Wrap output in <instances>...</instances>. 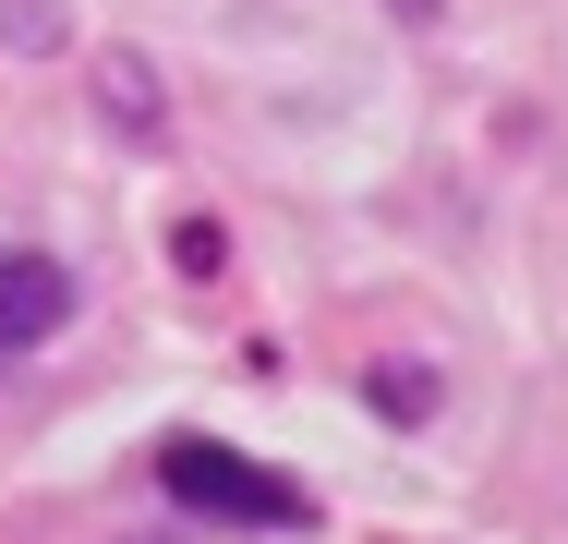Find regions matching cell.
I'll return each instance as SVG.
<instances>
[{
  "label": "cell",
  "instance_id": "277c9868",
  "mask_svg": "<svg viewBox=\"0 0 568 544\" xmlns=\"http://www.w3.org/2000/svg\"><path fill=\"white\" fill-rule=\"evenodd\" d=\"M61 37H73L61 0H0V61H61Z\"/></svg>",
  "mask_w": 568,
  "mask_h": 544
},
{
  "label": "cell",
  "instance_id": "7a4b0ae2",
  "mask_svg": "<svg viewBox=\"0 0 568 544\" xmlns=\"http://www.w3.org/2000/svg\"><path fill=\"white\" fill-rule=\"evenodd\" d=\"M73 326V266L61 254H0V351H37V339H61Z\"/></svg>",
  "mask_w": 568,
  "mask_h": 544
},
{
  "label": "cell",
  "instance_id": "5b68a950",
  "mask_svg": "<svg viewBox=\"0 0 568 544\" xmlns=\"http://www.w3.org/2000/svg\"><path fill=\"white\" fill-rule=\"evenodd\" d=\"M363 400H375L387 424H424V412H436V363H375V375H363Z\"/></svg>",
  "mask_w": 568,
  "mask_h": 544
},
{
  "label": "cell",
  "instance_id": "6da1fadb",
  "mask_svg": "<svg viewBox=\"0 0 568 544\" xmlns=\"http://www.w3.org/2000/svg\"><path fill=\"white\" fill-rule=\"evenodd\" d=\"M158 484H170L182 508H206V521H266V533H303V521H315V496H303L291 472L242 460L219 435H158Z\"/></svg>",
  "mask_w": 568,
  "mask_h": 544
},
{
  "label": "cell",
  "instance_id": "3957f363",
  "mask_svg": "<svg viewBox=\"0 0 568 544\" xmlns=\"http://www.w3.org/2000/svg\"><path fill=\"white\" fill-rule=\"evenodd\" d=\"M85 98H98V121H110L121 145H158V133H170V85H158L145 49H98V61H85Z\"/></svg>",
  "mask_w": 568,
  "mask_h": 544
},
{
  "label": "cell",
  "instance_id": "8992f818",
  "mask_svg": "<svg viewBox=\"0 0 568 544\" xmlns=\"http://www.w3.org/2000/svg\"><path fill=\"white\" fill-rule=\"evenodd\" d=\"M387 12H399V24H448V0H387Z\"/></svg>",
  "mask_w": 568,
  "mask_h": 544
}]
</instances>
